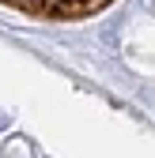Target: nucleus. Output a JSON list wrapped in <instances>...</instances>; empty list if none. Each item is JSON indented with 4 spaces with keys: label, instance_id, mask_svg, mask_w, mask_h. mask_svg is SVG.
<instances>
[{
    "label": "nucleus",
    "instance_id": "obj_1",
    "mask_svg": "<svg viewBox=\"0 0 155 158\" xmlns=\"http://www.w3.org/2000/svg\"><path fill=\"white\" fill-rule=\"evenodd\" d=\"M0 128H8V113H0Z\"/></svg>",
    "mask_w": 155,
    "mask_h": 158
}]
</instances>
